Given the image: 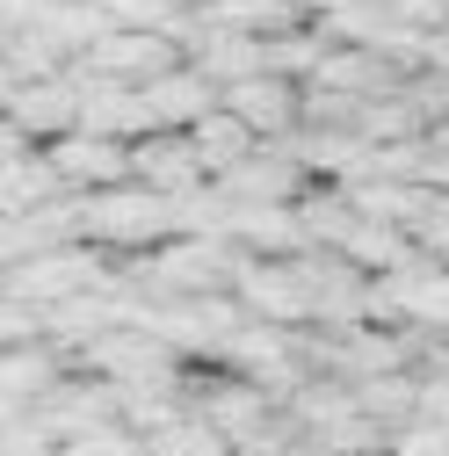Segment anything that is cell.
<instances>
[{
  "label": "cell",
  "mask_w": 449,
  "mask_h": 456,
  "mask_svg": "<svg viewBox=\"0 0 449 456\" xmlns=\"http://www.w3.org/2000/svg\"><path fill=\"white\" fill-rule=\"evenodd\" d=\"M145 102H152V124H159V131H196L210 109L224 102V87L189 59V66H175V73H159V80L145 87Z\"/></svg>",
  "instance_id": "cell-9"
},
{
  "label": "cell",
  "mask_w": 449,
  "mask_h": 456,
  "mask_svg": "<svg viewBox=\"0 0 449 456\" xmlns=\"http://www.w3.org/2000/svg\"><path fill=\"white\" fill-rule=\"evenodd\" d=\"M0 333H8V348H22V340H44V305H37V297H15V290H8V312H0Z\"/></svg>",
  "instance_id": "cell-18"
},
{
  "label": "cell",
  "mask_w": 449,
  "mask_h": 456,
  "mask_svg": "<svg viewBox=\"0 0 449 456\" xmlns=\"http://www.w3.org/2000/svg\"><path fill=\"white\" fill-rule=\"evenodd\" d=\"M152 456H233V442H224L217 420H203V413L189 406L175 428H159V435H152Z\"/></svg>",
  "instance_id": "cell-14"
},
{
  "label": "cell",
  "mask_w": 449,
  "mask_h": 456,
  "mask_svg": "<svg viewBox=\"0 0 449 456\" xmlns=\"http://www.w3.org/2000/svg\"><path fill=\"white\" fill-rule=\"evenodd\" d=\"M44 152H51V167H59L66 189H117V182H131V145L124 138L66 131V138H51Z\"/></svg>",
  "instance_id": "cell-7"
},
{
  "label": "cell",
  "mask_w": 449,
  "mask_h": 456,
  "mask_svg": "<svg viewBox=\"0 0 449 456\" xmlns=\"http://www.w3.org/2000/svg\"><path fill=\"white\" fill-rule=\"evenodd\" d=\"M59 456H66V449H59Z\"/></svg>",
  "instance_id": "cell-23"
},
{
  "label": "cell",
  "mask_w": 449,
  "mask_h": 456,
  "mask_svg": "<svg viewBox=\"0 0 449 456\" xmlns=\"http://www.w3.org/2000/svg\"><path fill=\"white\" fill-rule=\"evenodd\" d=\"M413 326H420V333H449V261L428 275V290H420V305H413Z\"/></svg>",
  "instance_id": "cell-17"
},
{
  "label": "cell",
  "mask_w": 449,
  "mask_h": 456,
  "mask_svg": "<svg viewBox=\"0 0 449 456\" xmlns=\"http://www.w3.org/2000/svg\"><path fill=\"white\" fill-rule=\"evenodd\" d=\"M0 102H8V124L29 131L37 145L80 131V87L59 73V80H22V87H0Z\"/></svg>",
  "instance_id": "cell-8"
},
{
  "label": "cell",
  "mask_w": 449,
  "mask_h": 456,
  "mask_svg": "<svg viewBox=\"0 0 449 456\" xmlns=\"http://www.w3.org/2000/svg\"><path fill=\"white\" fill-rule=\"evenodd\" d=\"M428 145H435V152H449V124H435V131H428Z\"/></svg>",
  "instance_id": "cell-21"
},
{
  "label": "cell",
  "mask_w": 449,
  "mask_h": 456,
  "mask_svg": "<svg viewBox=\"0 0 449 456\" xmlns=\"http://www.w3.org/2000/svg\"><path fill=\"white\" fill-rule=\"evenodd\" d=\"M131 182H145L159 196H189V189L210 182V167H203V152H196L189 131H145L131 145Z\"/></svg>",
  "instance_id": "cell-6"
},
{
  "label": "cell",
  "mask_w": 449,
  "mask_h": 456,
  "mask_svg": "<svg viewBox=\"0 0 449 456\" xmlns=\"http://www.w3.org/2000/svg\"><path fill=\"white\" fill-rule=\"evenodd\" d=\"M66 456H152V442H145L131 420H102V428H87L80 442H66Z\"/></svg>",
  "instance_id": "cell-15"
},
{
  "label": "cell",
  "mask_w": 449,
  "mask_h": 456,
  "mask_svg": "<svg viewBox=\"0 0 449 456\" xmlns=\"http://www.w3.org/2000/svg\"><path fill=\"white\" fill-rule=\"evenodd\" d=\"M73 377V355L59 348V340H22V348L0 355V391H8V406H37V398H51Z\"/></svg>",
  "instance_id": "cell-10"
},
{
  "label": "cell",
  "mask_w": 449,
  "mask_h": 456,
  "mask_svg": "<svg viewBox=\"0 0 449 456\" xmlns=\"http://www.w3.org/2000/svg\"><path fill=\"white\" fill-rule=\"evenodd\" d=\"M233 456H240V449H233Z\"/></svg>",
  "instance_id": "cell-24"
},
{
  "label": "cell",
  "mask_w": 449,
  "mask_h": 456,
  "mask_svg": "<svg viewBox=\"0 0 449 456\" xmlns=\"http://www.w3.org/2000/svg\"><path fill=\"white\" fill-rule=\"evenodd\" d=\"M182 8H210V0H182Z\"/></svg>",
  "instance_id": "cell-22"
},
{
  "label": "cell",
  "mask_w": 449,
  "mask_h": 456,
  "mask_svg": "<svg viewBox=\"0 0 449 456\" xmlns=\"http://www.w3.org/2000/svg\"><path fill=\"white\" fill-rule=\"evenodd\" d=\"M406 94H413V109L428 117V131H435V124H449V73L420 66V73H406Z\"/></svg>",
  "instance_id": "cell-16"
},
{
  "label": "cell",
  "mask_w": 449,
  "mask_h": 456,
  "mask_svg": "<svg viewBox=\"0 0 449 456\" xmlns=\"http://www.w3.org/2000/svg\"><path fill=\"white\" fill-rule=\"evenodd\" d=\"M175 224V196H159L145 182H117V189H87V240L109 254H152L167 247Z\"/></svg>",
  "instance_id": "cell-1"
},
{
  "label": "cell",
  "mask_w": 449,
  "mask_h": 456,
  "mask_svg": "<svg viewBox=\"0 0 449 456\" xmlns=\"http://www.w3.org/2000/svg\"><path fill=\"white\" fill-rule=\"evenodd\" d=\"M224 109L268 145V138H298L305 131V80L290 73H254V80H233L224 87Z\"/></svg>",
  "instance_id": "cell-5"
},
{
  "label": "cell",
  "mask_w": 449,
  "mask_h": 456,
  "mask_svg": "<svg viewBox=\"0 0 449 456\" xmlns=\"http://www.w3.org/2000/svg\"><path fill=\"white\" fill-rule=\"evenodd\" d=\"M87 73H109V80H131V87H152L159 73L189 66V51L167 37V29H109L94 51H80Z\"/></svg>",
  "instance_id": "cell-4"
},
{
  "label": "cell",
  "mask_w": 449,
  "mask_h": 456,
  "mask_svg": "<svg viewBox=\"0 0 449 456\" xmlns=\"http://www.w3.org/2000/svg\"><path fill=\"white\" fill-rule=\"evenodd\" d=\"M233 297L247 305V319H268V326H319V290H312V268L305 254L290 261H268V254H247Z\"/></svg>",
  "instance_id": "cell-2"
},
{
  "label": "cell",
  "mask_w": 449,
  "mask_h": 456,
  "mask_svg": "<svg viewBox=\"0 0 449 456\" xmlns=\"http://www.w3.org/2000/svg\"><path fill=\"white\" fill-rule=\"evenodd\" d=\"M355 131H363L370 145H399V138H428V117L413 109V94H406V87H391V94H370V102H363Z\"/></svg>",
  "instance_id": "cell-13"
},
{
  "label": "cell",
  "mask_w": 449,
  "mask_h": 456,
  "mask_svg": "<svg viewBox=\"0 0 449 456\" xmlns=\"http://www.w3.org/2000/svg\"><path fill=\"white\" fill-rule=\"evenodd\" d=\"M420 370H442V377H449V333L428 340V362H420Z\"/></svg>",
  "instance_id": "cell-20"
},
{
  "label": "cell",
  "mask_w": 449,
  "mask_h": 456,
  "mask_svg": "<svg viewBox=\"0 0 449 456\" xmlns=\"http://www.w3.org/2000/svg\"><path fill=\"white\" fill-rule=\"evenodd\" d=\"M109 268H117V254L80 240V247H51L37 261H15L8 268V290L15 297H37V305H66L80 290H94V282H109Z\"/></svg>",
  "instance_id": "cell-3"
},
{
  "label": "cell",
  "mask_w": 449,
  "mask_h": 456,
  "mask_svg": "<svg viewBox=\"0 0 449 456\" xmlns=\"http://www.w3.org/2000/svg\"><path fill=\"white\" fill-rule=\"evenodd\" d=\"M189 138H196V152H203V167H210V182H224L240 159H254V152H261V138H254V131L233 117V109H224V102L210 109V117H203Z\"/></svg>",
  "instance_id": "cell-12"
},
{
  "label": "cell",
  "mask_w": 449,
  "mask_h": 456,
  "mask_svg": "<svg viewBox=\"0 0 449 456\" xmlns=\"http://www.w3.org/2000/svg\"><path fill=\"white\" fill-rule=\"evenodd\" d=\"M413 240H420V247H428L435 261H449V189H442V196H435V210H428V217L413 224Z\"/></svg>",
  "instance_id": "cell-19"
},
{
  "label": "cell",
  "mask_w": 449,
  "mask_h": 456,
  "mask_svg": "<svg viewBox=\"0 0 449 456\" xmlns=\"http://www.w3.org/2000/svg\"><path fill=\"white\" fill-rule=\"evenodd\" d=\"M233 240H240L247 254H268V261L312 254V232H305L298 203H240V224H233Z\"/></svg>",
  "instance_id": "cell-11"
}]
</instances>
